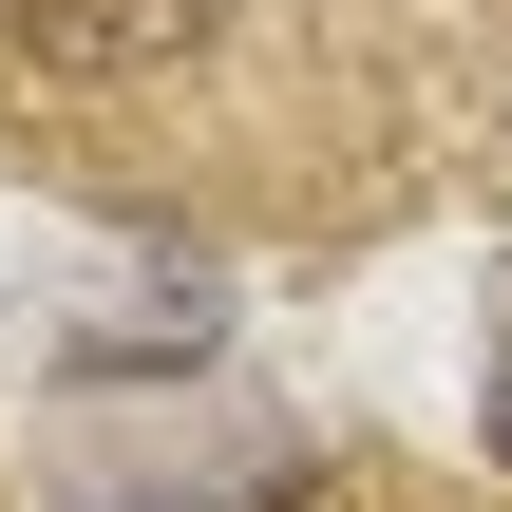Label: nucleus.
Masks as SVG:
<instances>
[{"mask_svg":"<svg viewBox=\"0 0 512 512\" xmlns=\"http://www.w3.org/2000/svg\"><path fill=\"white\" fill-rule=\"evenodd\" d=\"M228 38V0H19V76L38 95H171Z\"/></svg>","mask_w":512,"mask_h":512,"instance_id":"nucleus-1","label":"nucleus"},{"mask_svg":"<svg viewBox=\"0 0 512 512\" xmlns=\"http://www.w3.org/2000/svg\"><path fill=\"white\" fill-rule=\"evenodd\" d=\"M475 418H494V456H512V304H494V399H475Z\"/></svg>","mask_w":512,"mask_h":512,"instance_id":"nucleus-2","label":"nucleus"}]
</instances>
